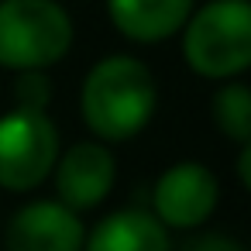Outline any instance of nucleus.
Segmentation results:
<instances>
[{"mask_svg":"<svg viewBox=\"0 0 251 251\" xmlns=\"http://www.w3.org/2000/svg\"><path fill=\"white\" fill-rule=\"evenodd\" d=\"M158 107V86L151 69L134 55L100 59L79 90V114L90 134L103 145L138 138Z\"/></svg>","mask_w":251,"mask_h":251,"instance_id":"nucleus-1","label":"nucleus"},{"mask_svg":"<svg viewBox=\"0 0 251 251\" xmlns=\"http://www.w3.org/2000/svg\"><path fill=\"white\" fill-rule=\"evenodd\" d=\"M182 59L203 79H237L251 66V4L206 0L182 25Z\"/></svg>","mask_w":251,"mask_h":251,"instance_id":"nucleus-2","label":"nucleus"},{"mask_svg":"<svg viewBox=\"0 0 251 251\" xmlns=\"http://www.w3.org/2000/svg\"><path fill=\"white\" fill-rule=\"evenodd\" d=\"M73 49V18L59 0H0V69L42 73Z\"/></svg>","mask_w":251,"mask_h":251,"instance_id":"nucleus-3","label":"nucleus"},{"mask_svg":"<svg viewBox=\"0 0 251 251\" xmlns=\"http://www.w3.org/2000/svg\"><path fill=\"white\" fill-rule=\"evenodd\" d=\"M62 151V134L45 110L14 107L0 117V189L31 193L38 189Z\"/></svg>","mask_w":251,"mask_h":251,"instance_id":"nucleus-4","label":"nucleus"},{"mask_svg":"<svg viewBox=\"0 0 251 251\" xmlns=\"http://www.w3.org/2000/svg\"><path fill=\"white\" fill-rule=\"evenodd\" d=\"M217 200H220L217 176L203 162H176L155 179L151 217L165 230H193L213 217Z\"/></svg>","mask_w":251,"mask_h":251,"instance_id":"nucleus-5","label":"nucleus"},{"mask_svg":"<svg viewBox=\"0 0 251 251\" xmlns=\"http://www.w3.org/2000/svg\"><path fill=\"white\" fill-rule=\"evenodd\" d=\"M52 179H55V200L69 206L73 213H83V210L100 206L110 196L117 182V158L110 145L97 138L76 141L66 151H59Z\"/></svg>","mask_w":251,"mask_h":251,"instance_id":"nucleus-6","label":"nucleus"},{"mask_svg":"<svg viewBox=\"0 0 251 251\" xmlns=\"http://www.w3.org/2000/svg\"><path fill=\"white\" fill-rule=\"evenodd\" d=\"M83 241L86 224L59 200L25 203L4 230L7 251H83Z\"/></svg>","mask_w":251,"mask_h":251,"instance_id":"nucleus-7","label":"nucleus"},{"mask_svg":"<svg viewBox=\"0 0 251 251\" xmlns=\"http://www.w3.org/2000/svg\"><path fill=\"white\" fill-rule=\"evenodd\" d=\"M196 0H107L114 28L141 45H158L182 31Z\"/></svg>","mask_w":251,"mask_h":251,"instance_id":"nucleus-8","label":"nucleus"},{"mask_svg":"<svg viewBox=\"0 0 251 251\" xmlns=\"http://www.w3.org/2000/svg\"><path fill=\"white\" fill-rule=\"evenodd\" d=\"M83 251H172V244L169 230L151 213L117 210L86 234Z\"/></svg>","mask_w":251,"mask_h":251,"instance_id":"nucleus-9","label":"nucleus"},{"mask_svg":"<svg viewBox=\"0 0 251 251\" xmlns=\"http://www.w3.org/2000/svg\"><path fill=\"white\" fill-rule=\"evenodd\" d=\"M210 107H213V124L220 134H227L237 145L251 141V90L241 79H227L224 86H217Z\"/></svg>","mask_w":251,"mask_h":251,"instance_id":"nucleus-10","label":"nucleus"},{"mask_svg":"<svg viewBox=\"0 0 251 251\" xmlns=\"http://www.w3.org/2000/svg\"><path fill=\"white\" fill-rule=\"evenodd\" d=\"M49 79L42 76V73H21V79H18V86H14V100H18V107H25V110H45V103H49Z\"/></svg>","mask_w":251,"mask_h":251,"instance_id":"nucleus-11","label":"nucleus"},{"mask_svg":"<svg viewBox=\"0 0 251 251\" xmlns=\"http://www.w3.org/2000/svg\"><path fill=\"white\" fill-rule=\"evenodd\" d=\"M182 251H244V244L237 237H230V234H200Z\"/></svg>","mask_w":251,"mask_h":251,"instance_id":"nucleus-12","label":"nucleus"},{"mask_svg":"<svg viewBox=\"0 0 251 251\" xmlns=\"http://www.w3.org/2000/svg\"><path fill=\"white\" fill-rule=\"evenodd\" d=\"M251 145H241V155H237V172H241V186H251Z\"/></svg>","mask_w":251,"mask_h":251,"instance_id":"nucleus-13","label":"nucleus"}]
</instances>
